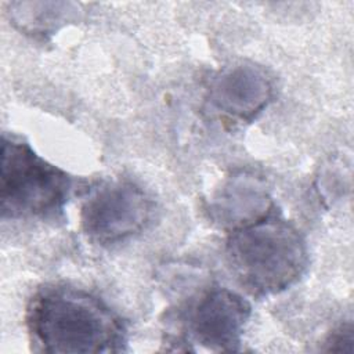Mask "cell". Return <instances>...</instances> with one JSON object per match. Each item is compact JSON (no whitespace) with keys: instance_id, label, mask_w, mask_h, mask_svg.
Instances as JSON below:
<instances>
[{"instance_id":"6da1fadb","label":"cell","mask_w":354,"mask_h":354,"mask_svg":"<svg viewBox=\"0 0 354 354\" xmlns=\"http://www.w3.org/2000/svg\"><path fill=\"white\" fill-rule=\"evenodd\" d=\"M35 343L51 354H97L124 350L127 329L123 319L95 295L72 288L40 290L26 311Z\"/></svg>"},{"instance_id":"7a4b0ae2","label":"cell","mask_w":354,"mask_h":354,"mask_svg":"<svg viewBox=\"0 0 354 354\" xmlns=\"http://www.w3.org/2000/svg\"><path fill=\"white\" fill-rule=\"evenodd\" d=\"M225 252L234 275L256 297L289 289L308 266L304 236L290 221L272 212L232 230Z\"/></svg>"},{"instance_id":"3957f363","label":"cell","mask_w":354,"mask_h":354,"mask_svg":"<svg viewBox=\"0 0 354 354\" xmlns=\"http://www.w3.org/2000/svg\"><path fill=\"white\" fill-rule=\"evenodd\" d=\"M0 209L3 218H57L73 180L37 155L28 142L3 134Z\"/></svg>"},{"instance_id":"277c9868","label":"cell","mask_w":354,"mask_h":354,"mask_svg":"<svg viewBox=\"0 0 354 354\" xmlns=\"http://www.w3.org/2000/svg\"><path fill=\"white\" fill-rule=\"evenodd\" d=\"M152 209V201L136 183L106 181L93 188L84 199L80 212L82 227L97 243H119L145 228Z\"/></svg>"},{"instance_id":"5b68a950","label":"cell","mask_w":354,"mask_h":354,"mask_svg":"<svg viewBox=\"0 0 354 354\" xmlns=\"http://www.w3.org/2000/svg\"><path fill=\"white\" fill-rule=\"evenodd\" d=\"M252 315L250 303L228 288L207 290L188 314L194 339L213 351H236Z\"/></svg>"},{"instance_id":"8992f818","label":"cell","mask_w":354,"mask_h":354,"mask_svg":"<svg viewBox=\"0 0 354 354\" xmlns=\"http://www.w3.org/2000/svg\"><path fill=\"white\" fill-rule=\"evenodd\" d=\"M272 80L252 62H238L220 71L210 83V101L225 115L252 122L271 102Z\"/></svg>"},{"instance_id":"52a82bcc","label":"cell","mask_w":354,"mask_h":354,"mask_svg":"<svg viewBox=\"0 0 354 354\" xmlns=\"http://www.w3.org/2000/svg\"><path fill=\"white\" fill-rule=\"evenodd\" d=\"M272 201L266 183L253 173L231 176L210 202V216L231 231L253 223L272 212Z\"/></svg>"},{"instance_id":"ba28073f","label":"cell","mask_w":354,"mask_h":354,"mask_svg":"<svg viewBox=\"0 0 354 354\" xmlns=\"http://www.w3.org/2000/svg\"><path fill=\"white\" fill-rule=\"evenodd\" d=\"M77 6L73 3L17 1L10 4L11 22L29 35L46 36L59 25L73 19Z\"/></svg>"},{"instance_id":"9c48e42d","label":"cell","mask_w":354,"mask_h":354,"mask_svg":"<svg viewBox=\"0 0 354 354\" xmlns=\"http://www.w3.org/2000/svg\"><path fill=\"white\" fill-rule=\"evenodd\" d=\"M326 351H343L353 353L354 351V329L351 322H346L339 325L326 339L325 342Z\"/></svg>"}]
</instances>
